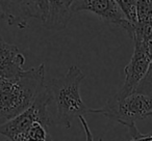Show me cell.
<instances>
[{
  "instance_id": "10",
  "label": "cell",
  "mask_w": 152,
  "mask_h": 141,
  "mask_svg": "<svg viewBox=\"0 0 152 141\" xmlns=\"http://www.w3.org/2000/svg\"><path fill=\"white\" fill-rule=\"evenodd\" d=\"M131 38L133 42L145 44L152 53V13L137 17Z\"/></svg>"
},
{
  "instance_id": "17",
  "label": "cell",
  "mask_w": 152,
  "mask_h": 141,
  "mask_svg": "<svg viewBox=\"0 0 152 141\" xmlns=\"http://www.w3.org/2000/svg\"><path fill=\"white\" fill-rule=\"evenodd\" d=\"M99 141H102V139H99ZM128 141H133V140H132V139H131V138H130V139H129V140H128Z\"/></svg>"
},
{
  "instance_id": "13",
  "label": "cell",
  "mask_w": 152,
  "mask_h": 141,
  "mask_svg": "<svg viewBox=\"0 0 152 141\" xmlns=\"http://www.w3.org/2000/svg\"><path fill=\"white\" fill-rule=\"evenodd\" d=\"M134 93H142V95H151L152 97V60L148 67V71L146 73L145 77L142 79L139 86L137 87Z\"/></svg>"
},
{
  "instance_id": "9",
  "label": "cell",
  "mask_w": 152,
  "mask_h": 141,
  "mask_svg": "<svg viewBox=\"0 0 152 141\" xmlns=\"http://www.w3.org/2000/svg\"><path fill=\"white\" fill-rule=\"evenodd\" d=\"M25 57L19 51L18 47L7 43L0 36V64L14 69L16 72H23Z\"/></svg>"
},
{
  "instance_id": "8",
  "label": "cell",
  "mask_w": 152,
  "mask_h": 141,
  "mask_svg": "<svg viewBox=\"0 0 152 141\" xmlns=\"http://www.w3.org/2000/svg\"><path fill=\"white\" fill-rule=\"evenodd\" d=\"M72 2L73 0H48V9L43 25L51 30L65 29L73 14Z\"/></svg>"
},
{
  "instance_id": "15",
  "label": "cell",
  "mask_w": 152,
  "mask_h": 141,
  "mask_svg": "<svg viewBox=\"0 0 152 141\" xmlns=\"http://www.w3.org/2000/svg\"><path fill=\"white\" fill-rule=\"evenodd\" d=\"M79 120H80V124H81V126H83V131H85L86 141H93V135H92V132H91V130H90L89 124H88L87 119L85 118V116H80Z\"/></svg>"
},
{
  "instance_id": "7",
  "label": "cell",
  "mask_w": 152,
  "mask_h": 141,
  "mask_svg": "<svg viewBox=\"0 0 152 141\" xmlns=\"http://www.w3.org/2000/svg\"><path fill=\"white\" fill-rule=\"evenodd\" d=\"M72 13L90 12L101 20L115 24L124 29L130 38L133 34V26L125 19L117 0H79L72 2Z\"/></svg>"
},
{
  "instance_id": "14",
  "label": "cell",
  "mask_w": 152,
  "mask_h": 141,
  "mask_svg": "<svg viewBox=\"0 0 152 141\" xmlns=\"http://www.w3.org/2000/svg\"><path fill=\"white\" fill-rule=\"evenodd\" d=\"M129 135L133 141H152V134H142L135 126L129 128Z\"/></svg>"
},
{
  "instance_id": "4",
  "label": "cell",
  "mask_w": 152,
  "mask_h": 141,
  "mask_svg": "<svg viewBox=\"0 0 152 141\" xmlns=\"http://www.w3.org/2000/svg\"><path fill=\"white\" fill-rule=\"evenodd\" d=\"M51 102L52 95L47 84H45L36 101L27 110L0 126V135L7 137V140L13 141L34 122H41L49 128L52 124L51 115L49 113V106Z\"/></svg>"
},
{
  "instance_id": "16",
  "label": "cell",
  "mask_w": 152,
  "mask_h": 141,
  "mask_svg": "<svg viewBox=\"0 0 152 141\" xmlns=\"http://www.w3.org/2000/svg\"><path fill=\"white\" fill-rule=\"evenodd\" d=\"M47 141H53V140H52V138H51V136H50V137H49V138H48V139H47Z\"/></svg>"
},
{
  "instance_id": "1",
  "label": "cell",
  "mask_w": 152,
  "mask_h": 141,
  "mask_svg": "<svg viewBox=\"0 0 152 141\" xmlns=\"http://www.w3.org/2000/svg\"><path fill=\"white\" fill-rule=\"evenodd\" d=\"M45 85V64L24 69L14 78H0V126L27 110Z\"/></svg>"
},
{
  "instance_id": "5",
  "label": "cell",
  "mask_w": 152,
  "mask_h": 141,
  "mask_svg": "<svg viewBox=\"0 0 152 141\" xmlns=\"http://www.w3.org/2000/svg\"><path fill=\"white\" fill-rule=\"evenodd\" d=\"M48 9V0L30 1H0L1 18L10 26H18L23 29L28 20L34 18L44 21Z\"/></svg>"
},
{
  "instance_id": "6",
  "label": "cell",
  "mask_w": 152,
  "mask_h": 141,
  "mask_svg": "<svg viewBox=\"0 0 152 141\" xmlns=\"http://www.w3.org/2000/svg\"><path fill=\"white\" fill-rule=\"evenodd\" d=\"M152 60V53L148 46L140 42H134V50L130 61L125 67V81L122 88L114 95L117 99H124L133 93L145 77Z\"/></svg>"
},
{
  "instance_id": "12",
  "label": "cell",
  "mask_w": 152,
  "mask_h": 141,
  "mask_svg": "<svg viewBox=\"0 0 152 141\" xmlns=\"http://www.w3.org/2000/svg\"><path fill=\"white\" fill-rule=\"evenodd\" d=\"M125 19L133 26L137 22V0H117Z\"/></svg>"
},
{
  "instance_id": "18",
  "label": "cell",
  "mask_w": 152,
  "mask_h": 141,
  "mask_svg": "<svg viewBox=\"0 0 152 141\" xmlns=\"http://www.w3.org/2000/svg\"><path fill=\"white\" fill-rule=\"evenodd\" d=\"M7 141H10V140H7Z\"/></svg>"
},
{
  "instance_id": "2",
  "label": "cell",
  "mask_w": 152,
  "mask_h": 141,
  "mask_svg": "<svg viewBox=\"0 0 152 141\" xmlns=\"http://www.w3.org/2000/svg\"><path fill=\"white\" fill-rule=\"evenodd\" d=\"M85 74L76 65H71L64 77L53 78L47 84L55 103L57 118L66 129H70L75 117L93 114V109L83 103L80 84Z\"/></svg>"
},
{
  "instance_id": "3",
  "label": "cell",
  "mask_w": 152,
  "mask_h": 141,
  "mask_svg": "<svg viewBox=\"0 0 152 141\" xmlns=\"http://www.w3.org/2000/svg\"><path fill=\"white\" fill-rule=\"evenodd\" d=\"M152 113V97L133 93L124 99H117L114 95L99 109H93V114H101L110 119L128 128Z\"/></svg>"
},
{
  "instance_id": "11",
  "label": "cell",
  "mask_w": 152,
  "mask_h": 141,
  "mask_svg": "<svg viewBox=\"0 0 152 141\" xmlns=\"http://www.w3.org/2000/svg\"><path fill=\"white\" fill-rule=\"evenodd\" d=\"M48 130L49 128L41 122H34L13 141H47V139L50 137Z\"/></svg>"
}]
</instances>
